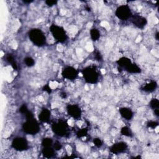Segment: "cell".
Returning a JSON list of instances; mask_svg holds the SVG:
<instances>
[{"label": "cell", "instance_id": "3957f363", "mask_svg": "<svg viewBox=\"0 0 159 159\" xmlns=\"http://www.w3.org/2000/svg\"><path fill=\"white\" fill-rule=\"evenodd\" d=\"M22 129L26 134L29 135H35L39 132L40 126L33 116L26 119V121L22 125Z\"/></svg>", "mask_w": 159, "mask_h": 159}, {"label": "cell", "instance_id": "ffe728a7", "mask_svg": "<svg viewBox=\"0 0 159 159\" xmlns=\"http://www.w3.org/2000/svg\"><path fill=\"white\" fill-rule=\"evenodd\" d=\"M121 133L122 135L125 136H130L131 135V131L130 129L127 127H124L121 129Z\"/></svg>", "mask_w": 159, "mask_h": 159}, {"label": "cell", "instance_id": "7402d4cb", "mask_svg": "<svg viewBox=\"0 0 159 159\" xmlns=\"http://www.w3.org/2000/svg\"><path fill=\"white\" fill-rule=\"evenodd\" d=\"M45 3H46L48 6H53V5H55V4H57V1H45Z\"/></svg>", "mask_w": 159, "mask_h": 159}, {"label": "cell", "instance_id": "ba28073f", "mask_svg": "<svg viewBox=\"0 0 159 159\" xmlns=\"http://www.w3.org/2000/svg\"><path fill=\"white\" fill-rule=\"evenodd\" d=\"M11 146L14 150L19 152L26 150L29 147L27 140L24 137H16L12 140Z\"/></svg>", "mask_w": 159, "mask_h": 159}, {"label": "cell", "instance_id": "9c48e42d", "mask_svg": "<svg viewBox=\"0 0 159 159\" xmlns=\"http://www.w3.org/2000/svg\"><path fill=\"white\" fill-rule=\"evenodd\" d=\"M62 76L69 80H74L78 76V71L73 66H65L61 71Z\"/></svg>", "mask_w": 159, "mask_h": 159}, {"label": "cell", "instance_id": "44dd1931", "mask_svg": "<svg viewBox=\"0 0 159 159\" xmlns=\"http://www.w3.org/2000/svg\"><path fill=\"white\" fill-rule=\"evenodd\" d=\"M94 143L97 147H101L102 145V142L100 139H94Z\"/></svg>", "mask_w": 159, "mask_h": 159}, {"label": "cell", "instance_id": "277c9868", "mask_svg": "<svg viewBox=\"0 0 159 159\" xmlns=\"http://www.w3.org/2000/svg\"><path fill=\"white\" fill-rule=\"evenodd\" d=\"M50 32L56 41L63 43L67 40L68 36L65 29L59 25L52 24L50 27Z\"/></svg>", "mask_w": 159, "mask_h": 159}, {"label": "cell", "instance_id": "ac0fdd59", "mask_svg": "<svg viewBox=\"0 0 159 159\" xmlns=\"http://www.w3.org/2000/svg\"><path fill=\"white\" fill-rule=\"evenodd\" d=\"M6 58H7V61L11 64V65L12 66V68L14 69H17V63H16V61L14 60V57L12 55H11V54H9L7 57Z\"/></svg>", "mask_w": 159, "mask_h": 159}, {"label": "cell", "instance_id": "4fadbf2b", "mask_svg": "<svg viewBox=\"0 0 159 159\" xmlns=\"http://www.w3.org/2000/svg\"><path fill=\"white\" fill-rule=\"evenodd\" d=\"M132 22L135 25H136L139 28H142L147 24V20L144 17L140 16H134Z\"/></svg>", "mask_w": 159, "mask_h": 159}, {"label": "cell", "instance_id": "8fae6325", "mask_svg": "<svg viewBox=\"0 0 159 159\" xmlns=\"http://www.w3.org/2000/svg\"><path fill=\"white\" fill-rule=\"evenodd\" d=\"M127 148V145L124 142H119L112 145L111 151L115 154H119L124 152Z\"/></svg>", "mask_w": 159, "mask_h": 159}, {"label": "cell", "instance_id": "9a60e30c", "mask_svg": "<svg viewBox=\"0 0 159 159\" xmlns=\"http://www.w3.org/2000/svg\"><path fill=\"white\" fill-rule=\"evenodd\" d=\"M146 85L143 86V90L147 92H152L155 90L156 86H157V83L155 81H150V83H148L145 84Z\"/></svg>", "mask_w": 159, "mask_h": 159}, {"label": "cell", "instance_id": "2e32d148", "mask_svg": "<svg viewBox=\"0 0 159 159\" xmlns=\"http://www.w3.org/2000/svg\"><path fill=\"white\" fill-rule=\"evenodd\" d=\"M90 36L93 41H96L100 38V32L98 29L93 28L90 30Z\"/></svg>", "mask_w": 159, "mask_h": 159}, {"label": "cell", "instance_id": "6da1fadb", "mask_svg": "<svg viewBox=\"0 0 159 159\" xmlns=\"http://www.w3.org/2000/svg\"><path fill=\"white\" fill-rule=\"evenodd\" d=\"M83 75L87 83L94 84L98 81L100 75L96 66H89L83 69Z\"/></svg>", "mask_w": 159, "mask_h": 159}, {"label": "cell", "instance_id": "30bf717a", "mask_svg": "<svg viewBox=\"0 0 159 159\" xmlns=\"http://www.w3.org/2000/svg\"><path fill=\"white\" fill-rule=\"evenodd\" d=\"M68 114L74 119H79L81 116V110L76 104H69L66 107Z\"/></svg>", "mask_w": 159, "mask_h": 159}, {"label": "cell", "instance_id": "7c38bea8", "mask_svg": "<svg viewBox=\"0 0 159 159\" xmlns=\"http://www.w3.org/2000/svg\"><path fill=\"white\" fill-rule=\"evenodd\" d=\"M50 116H51L50 111L47 108H43L39 115V119L42 122H47L49 121L50 119Z\"/></svg>", "mask_w": 159, "mask_h": 159}, {"label": "cell", "instance_id": "d6986e66", "mask_svg": "<svg viewBox=\"0 0 159 159\" xmlns=\"http://www.w3.org/2000/svg\"><path fill=\"white\" fill-rule=\"evenodd\" d=\"M24 63L26 64V65L27 66H29V67H31L32 66L34 65V63H35V61L34 60L31 58V57H26L25 59H24Z\"/></svg>", "mask_w": 159, "mask_h": 159}, {"label": "cell", "instance_id": "7a4b0ae2", "mask_svg": "<svg viewBox=\"0 0 159 159\" xmlns=\"http://www.w3.org/2000/svg\"><path fill=\"white\" fill-rule=\"evenodd\" d=\"M29 37L30 41L37 46L41 47L46 43V37L39 29H31L29 32Z\"/></svg>", "mask_w": 159, "mask_h": 159}, {"label": "cell", "instance_id": "5bb4252c", "mask_svg": "<svg viewBox=\"0 0 159 159\" xmlns=\"http://www.w3.org/2000/svg\"><path fill=\"white\" fill-rule=\"evenodd\" d=\"M119 112L120 116L125 120H130L133 117V112L131 109L126 107H121L119 109Z\"/></svg>", "mask_w": 159, "mask_h": 159}, {"label": "cell", "instance_id": "52a82bcc", "mask_svg": "<svg viewBox=\"0 0 159 159\" xmlns=\"http://www.w3.org/2000/svg\"><path fill=\"white\" fill-rule=\"evenodd\" d=\"M52 128L53 132L58 136L65 137L67 135L68 125V124L63 120H60L53 124Z\"/></svg>", "mask_w": 159, "mask_h": 159}, {"label": "cell", "instance_id": "e0dca14e", "mask_svg": "<svg viewBox=\"0 0 159 159\" xmlns=\"http://www.w3.org/2000/svg\"><path fill=\"white\" fill-rule=\"evenodd\" d=\"M158 100L157 99H152V100L150 101V106L152 107L156 112V115L158 116Z\"/></svg>", "mask_w": 159, "mask_h": 159}, {"label": "cell", "instance_id": "5b68a950", "mask_svg": "<svg viewBox=\"0 0 159 159\" xmlns=\"http://www.w3.org/2000/svg\"><path fill=\"white\" fill-rule=\"evenodd\" d=\"M119 65L125 69V70L132 73H137L140 72V69L135 64L132 63L130 59L122 57L117 60Z\"/></svg>", "mask_w": 159, "mask_h": 159}, {"label": "cell", "instance_id": "8992f818", "mask_svg": "<svg viewBox=\"0 0 159 159\" xmlns=\"http://www.w3.org/2000/svg\"><path fill=\"white\" fill-rule=\"evenodd\" d=\"M116 16L122 20H127L132 16V13L128 4H122L117 7L115 12Z\"/></svg>", "mask_w": 159, "mask_h": 159}]
</instances>
